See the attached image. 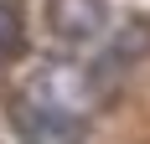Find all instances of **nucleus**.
Instances as JSON below:
<instances>
[{
	"instance_id": "nucleus-1",
	"label": "nucleus",
	"mask_w": 150,
	"mask_h": 144,
	"mask_svg": "<svg viewBox=\"0 0 150 144\" xmlns=\"http://www.w3.org/2000/svg\"><path fill=\"white\" fill-rule=\"evenodd\" d=\"M88 103H93V72H78L73 62H52L21 82V93L11 98V118L21 144H83Z\"/></svg>"
},
{
	"instance_id": "nucleus-2",
	"label": "nucleus",
	"mask_w": 150,
	"mask_h": 144,
	"mask_svg": "<svg viewBox=\"0 0 150 144\" xmlns=\"http://www.w3.org/2000/svg\"><path fill=\"white\" fill-rule=\"evenodd\" d=\"M109 26L104 0H47V31L57 41H93Z\"/></svg>"
},
{
	"instance_id": "nucleus-3",
	"label": "nucleus",
	"mask_w": 150,
	"mask_h": 144,
	"mask_svg": "<svg viewBox=\"0 0 150 144\" xmlns=\"http://www.w3.org/2000/svg\"><path fill=\"white\" fill-rule=\"evenodd\" d=\"M150 52V21H129V31H119V41H114V52H109L98 67H119V62H140Z\"/></svg>"
},
{
	"instance_id": "nucleus-4",
	"label": "nucleus",
	"mask_w": 150,
	"mask_h": 144,
	"mask_svg": "<svg viewBox=\"0 0 150 144\" xmlns=\"http://www.w3.org/2000/svg\"><path fill=\"white\" fill-rule=\"evenodd\" d=\"M21 52V10L16 0H0V57Z\"/></svg>"
}]
</instances>
